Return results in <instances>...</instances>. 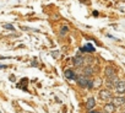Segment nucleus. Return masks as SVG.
<instances>
[{
	"mask_svg": "<svg viewBox=\"0 0 125 113\" xmlns=\"http://www.w3.org/2000/svg\"><path fill=\"white\" fill-rule=\"evenodd\" d=\"M76 81H77V84H79L81 87H87V86H88V82H90L88 78H87L86 75H83V74H81V75H77V78H76Z\"/></svg>",
	"mask_w": 125,
	"mask_h": 113,
	"instance_id": "obj_1",
	"label": "nucleus"
},
{
	"mask_svg": "<svg viewBox=\"0 0 125 113\" xmlns=\"http://www.w3.org/2000/svg\"><path fill=\"white\" fill-rule=\"evenodd\" d=\"M98 97H99V100H102V101H109V100L112 98V92H110L109 90H107V89L101 90L99 93H98Z\"/></svg>",
	"mask_w": 125,
	"mask_h": 113,
	"instance_id": "obj_2",
	"label": "nucleus"
},
{
	"mask_svg": "<svg viewBox=\"0 0 125 113\" xmlns=\"http://www.w3.org/2000/svg\"><path fill=\"white\" fill-rule=\"evenodd\" d=\"M83 62H85V59L82 58L81 55H75L73 58V63H74V65L76 68H82L83 67Z\"/></svg>",
	"mask_w": 125,
	"mask_h": 113,
	"instance_id": "obj_3",
	"label": "nucleus"
},
{
	"mask_svg": "<svg viewBox=\"0 0 125 113\" xmlns=\"http://www.w3.org/2000/svg\"><path fill=\"white\" fill-rule=\"evenodd\" d=\"M114 75H115V69L113 67H110V65L105 67V69H104V76H105V79H109V78H112Z\"/></svg>",
	"mask_w": 125,
	"mask_h": 113,
	"instance_id": "obj_4",
	"label": "nucleus"
},
{
	"mask_svg": "<svg viewBox=\"0 0 125 113\" xmlns=\"http://www.w3.org/2000/svg\"><path fill=\"white\" fill-rule=\"evenodd\" d=\"M114 89L118 93H125V81H119Z\"/></svg>",
	"mask_w": 125,
	"mask_h": 113,
	"instance_id": "obj_5",
	"label": "nucleus"
},
{
	"mask_svg": "<svg viewBox=\"0 0 125 113\" xmlns=\"http://www.w3.org/2000/svg\"><path fill=\"white\" fill-rule=\"evenodd\" d=\"M113 104H115V107H120L125 104V97H114L113 98Z\"/></svg>",
	"mask_w": 125,
	"mask_h": 113,
	"instance_id": "obj_6",
	"label": "nucleus"
},
{
	"mask_svg": "<svg viewBox=\"0 0 125 113\" xmlns=\"http://www.w3.org/2000/svg\"><path fill=\"white\" fill-rule=\"evenodd\" d=\"M64 74H65V76H66L68 79H70V80H76V78H77V75H76L71 69H66V70L64 71Z\"/></svg>",
	"mask_w": 125,
	"mask_h": 113,
	"instance_id": "obj_7",
	"label": "nucleus"
},
{
	"mask_svg": "<svg viewBox=\"0 0 125 113\" xmlns=\"http://www.w3.org/2000/svg\"><path fill=\"white\" fill-rule=\"evenodd\" d=\"M115 104H113V103H105L104 104V111H105V113H114L115 112Z\"/></svg>",
	"mask_w": 125,
	"mask_h": 113,
	"instance_id": "obj_8",
	"label": "nucleus"
},
{
	"mask_svg": "<svg viewBox=\"0 0 125 113\" xmlns=\"http://www.w3.org/2000/svg\"><path fill=\"white\" fill-rule=\"evenodd\" d=\"M107 82H108V85H109V86H114V87H115V85L119 82V79H118V76H116V75H114V76H112V78L107 79Z\"/></svg>",
	"mask_w": 125,
	"mask_h": 113,
	"instance_id": "obj_9",
	"label": "nucleus"
},
{
	"mask_svg": "<svg viewBox=\"0 0 125 113\" xmlns=\"http://www.w3.org/2000/svg\"><path fill=\"white\" fill-rule=\"evenodd\" d=\"M94 106H96V100H94L93 97H90V98L86 101V108H87V109H92Z\"/></svg>",
	"mask_w": 125,
	"mask_h": 113,
	"instance_id": "obj_10",
	"label": "nucleus"
},
{
	"mask_svg": "<svg viewBox=\"0 0 125 113\" xmlns=\"http://www.w3.org/2000/svg\"><path fill=\"white\" fill-rule=\"evenodd\" d=\"M92 74H93V69L91 68V65H86V68H83V75H86L88 78Z\"/></svg>",
	"mask_w": 125,
	"mask_h": 113,
	"instance_id": "obj_11",
	"label": "nucleus"
},
{
	"mask_svg": "<svg viewBox=\"0 0 125 113\" xmlns=\"http://www.w3.org/2000/svg\"><path fill=\"white\" fill-rule=\"evenodd\" d=\"M82 50H85V52H94V47H92V44H86V47H83L82 48Z\"/></svg>",
	"mask_w": 125,
	"mask_h": 113,
	"instance_id": "obj_12",
	"label": "nucleus"
},
{
	"mask_svg": "<svg viewBox=\"0 0 125 113\" xmlns=\"http://www.w3.org/2000/svg\"><path fill=\"white\" fill-rule=\"evenodd\" d=\"M4 27H5V28H8V30H11V31H15V27H14L12 25H10V23H5V25H4Z\"/></svg>",
	"mask_w": 125,
	"mask_h": 113,
	"instance_id": "obj_13",
	"label": "nucleus"
},
{
	"mask_svg": "<svg viewBox=\"0 0 125 113\" xmlns=\"http://www.w3.org/2000/svg\"><path fill=\"white\" fill-rule=\"evenodd\" d=\"M68 26H64V27H62V30H61V32H60V36H64L65 34V32H68Z\"/></svg>",
	"mask_w": 125,
	"mask_h": 113,
	"instance_id": "obj_14",
	"label": "nucleus"
},
{
	"mask_svg": "<svg viewBox=\"0 0 125 113\" xmlns=\"http://www.w3.org/2000/svg\"><path fill=\"white\" fill-rule=\"evenodd\" d=\"M53 56H54V58H58V56H59V53H58V52H56V53L53 52Z\"/></svg>",
	"mask_w": 125,
	"mask_h": 113,
	"instance_id": "obj_15",
	"label": "nucleus"
},
{
	"mask_svg": "<svg viewBox=\"0 0 125 113\" xmlns=\"http://www.w3.org/2000/svg\"><path fill=\"white\" fill-rule=\"evenodd\" d=\"M91 113H99V112H91Z\"/></svg>",
	"mask_w": 125,
	"mask_h": 113,
	"instance_id": "obj_16",
	"label": "nucleus"
},
{
	"mask_svg": "<svg viewBox=\"0 0 125 113\" xmlns=\"http://www.w3.org/2000/svg\"><path fill=\"white\" fill-rule=\"evenodd\" d=\"M123 113H125V112H123Z\"/></svg>",
	"mask_w": 125,
	"mask_h": 113,
	"instance_id": "obj_17",
	"label": "nucleus"
}]
</instances>
